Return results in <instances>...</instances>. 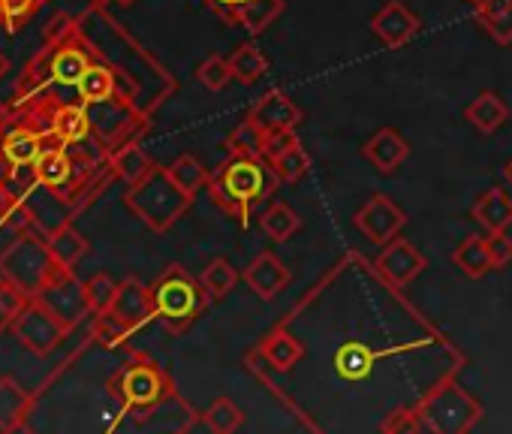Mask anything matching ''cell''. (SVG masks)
Returning a JSON list of instances; mask_svg holds the SVG:
<instances>
[{
  "label": "cell",
  "mask_w": 512,
  "mask_h": 434,
  "mask_svg": "<svg viewBox=\"0 0 512 434\" xmlns=\"http://www.w3.org/2000/svg\"><path fill=\"white\" fill-rule=\"evenodd\" d=\"M103 314H112L124 329H139L142 323H148L154 317V302H151V287H145L142 281L136 278H124L118 284V293L109 305V311Z\"/></svg>",
  "instance_id": "cell-13"
},
{
  "label": "cell",
  "mask_w": 512,
  "mask_h": 434,
  "mask_svg": "<svg viewBox=\"0 0 512 434\" xmlns=\"http://www.w3.org/2000/svg\"><path fill=\"white\" fill-rule=\"evenodd\" d=\"M425 266H428L425 254L407 239H392L389 245H383V251L377 257V272L392 287H407L410 281H416L425 272Z\"/></svg>",
  "instance_id": "cell-11"
},
{
  "label": "cell",
  "mask_w": 512,
  "mask_h": 434,
  "mask_svg": "<svg viewBox=\"0 0 512 434\" xmlns=\"http://www.w3.org/2000/svg\"><path fill=\"white\" fill-rule=\"evenodd\" d=\"M260 227H263V233H266L269 239L287 242V239H293V236L302 230V217H299L287 202H272V205L263 211V217H260Z\"/></svg>",
  "instance_id": "cell-24"
},
{
  "label": "cell",
  "mask_w": 512,
  "mask_h": 434,
  "mask_svg": "<svg viewBox=\"0 0 512 434\" xmlns=\"http://www.w3.org/2000/svg\"><path fill=\"white\" fill-rule=\"evenodd\" d=\"M34 172H37L40 184L61 187L70 178L73 166H70V157L64 154V148H43L40 157L34 160Z\"/></svg>",
  "instance_id": "cell-28"
},
{
  "label": "cell",
  "mask_w": 512,
  "mask_h": 434,
  "mask_svg": "<svg viewBox=\"0 0 512 434\" xmlns=\"http://www.w3.org/2000/svg\"><path fill=\"white\" fill-rule=\"evenodd\" d=\"M25 305H28V296H25L16 284H10L7 278H0V329L13 326L16 314H19Z\"/></svg>",
  "instance_id": "cell-37"
},
{
  "label": "cell",
  "mask_w": 512,
  "mask_h": 434,
  "mask_svg": "<svg viewBox=\"0 0 512 434\" xmlns=\"http://www.w3.org/2000/svg\"><path fill=\"white\" fill-rule=\"evenodd\" d=\"M404 224H407L404 211L386 193H374L365 202V208L356 214V230L374 245H389L392 239H398Z\"/></svg>",
  "instance_id": "cell-9"
},
{
  "label": "cell",
  "mask_w": 512,
  "mask_h": 434,
  "mask_svg": "<svg viewBox=\"0 0 512 434\" xmlns=\"http://www.w3.org/2000/svg\"><path fill=\"white\" fill-rule=\"evenodd\" d=\"M115 4H121V7H133L136 0H115Z\"/></svg>",
  "instance_id": "cell-50"
},
{
  "label": "cell",
  "mask_w": 512,
  "mask_h": 434,
  "mask_svg": "<svg viewBox=\"0 0 512 434\" xmlns=\"http://www.w3.org/2000/svg\"><path fill=\"white\" fill-rule=\"evenodd\" d=\"M166 169H169L172 181H175L187 196H196V193H199L202 187H208V181H211V175L205 172V166H202L193 154L175 157V163L166 166Z\"/></svg>",
  "instance_id": "cell-29"
},
{
  "label": "cell",
  "mask_w": 512,
  "mask_h": 434,
  "mask_svg": "<svg viewBox=\"0 0 512 434\" xmlns=\"http://www.w3.org/2000/svg\"><path fill=\"white\" fill-rule=\"evenodd\" d=\"M124 202L148 230L166 233L181 221V214L190 208L193 196H187L172 181L169 169L154 166L142 181L130 184V190L124 193Z\"/></svg>",
  "instance_id": "cell-2"
},
{
  "label": "cell",
  "mask_w": 512,
  "mask_h": 434,
  "mask_svg": "<svg viewBox=\"0 0 512 434\" xmlns=\"http://www.w3.org/2000/svg\"><path fill=\"white\" fill-rule=\"evenodd\" d=\"M407 151H410L407 139H404L398 130H392V127L377 130V133L365 142V148H362L365 160H368L374 169L386 172V175L395 172V169L407 160Z\"/></svg>",
  "instance_id": "cell-16"
},
{
  "label": "cell",
  "mask_w": 512,
  "mask_h": 434,
  "mask_svg": "<svg viewBox=\"0 0 512 434\" xmlns=\"http://www.w3.org/2000/svg\"><path fill=\"white\" fill-rule=\"evenodd\" d=\"M43 308H49L64 326H76L82 323L88 314H91V302H88V293H85V284L76 281L73 269H61L37 296H34Z\"/></svg>",
  "instance_id": "cell-8"
},
{
  "label": "cell",
  "mask_w": 512,
  "mask_h": 434,
  "mask_svg": "<svg viewBox=\"0 0 512 434\" xmlns=\"http://www.w3.org/2000/svg\"><path fill=\"white\" fill-rule=\"evenodd\" d=\"M196 79L202 88L208 91H223L229 82H232V67H229V58H220V55H208L199 70H196Z\"/></svg>",
  "instance_id": "cell-35"
},
{
  "label": "cell",
  "mask_w": 512,
  "mask_h": 434,
  "mask_svg": "<svg viewBox=\"0 0 512 434\" xmlns=\"http://www.w3.org/2000/svg\"><path fill=\"white\" fill-rule=\"evenodd\" d=\"M112 169L118 178H124L127 184H136L142 181L151 169H154V160L145 154V148L139 145H124L112 154Z\"/></svg>",
  "instance_id": "cell-26"
},
{
  "label": "cell",
  "mask_w": 512,
  "mask_h": 434,
  "mask_svg": "<svg viewBox=\"0 0 512 434\" xmlns=\"http://www.w3.org/2000/svg\"><path fill=\"white\" fill-rule=\"evenodd\" d=\"M154 317L163 320L169 332H184L190 323L202 317L211 296L205 293L202 281H196L184 266H169L151 287Z\"/></svg>",
  "instance_id": "cell-3"
},
{
  "label": "cell",
  "mask_w": 512,
  "mask_h": 434,
  "mask_svg": "<svg viewBox=\"0 0 512 434\" xmlns=\"http://www.w3.org/2000/svg\"><path fill=\"white\" fill-rule=\"evenodd\" d=\"M202 422L217 431V434H232L244 425V410L232 401V398H217L211 401V407L202 413Z\"/></svg>",
  "instance_id": "cell-32"
},
{
  "label": "cell",
  "mask_w": 512,
  "mask_h": 434,
  "mask_svg": "<svg viewBox=\"0 0 512 434\" xmlns=\"http://www.w3.org/2000/svg\"><path fill=\"white\" fill-rule=\"evenodd\" d=\"M470 217L485 233H506L512 227V196L503 187H488L476 196Z\"/></svg>",
  "instance_id": "cell-15"
},
{
  "label": "cell",
  "mask_w": 512,
  "mask_h": 434,
  "mask_svg": "<svg viewBox=\"0 0 512 434\" xmlns=\"http://www.w3.org/2000/svg\"><path fill=\"white\" fill-rule=\"evenodd\" d=\"M488 248H491L494 269H506L512 263V239L506 233H488Z\"/></svg>",
  "instance_id": "cell-42"
},
{
  "label": "cell",
  "mask_w": 512,
  "mask_h": 434,
  "mask_svg": "<svg viewBox=\"0 0 512 434\" xmlns=\"http://www.w3.org/2000/svg\"><path fill=\"white\" fill-rule=\"evenodd\" d=\"M94 7H106V4H112V0H91Z\"/></svg>",
  "instance_id": "cell-49"
},
{
  "label": "cell",
  "mask_w": 512,
  "mask_h": 434,
  "mask_svg": "<svg viewBox=\"0 0 512 434\" xmlns=\"http://www.w3.org/2000/svg\"><path fill=\"white\" fill-rule=\"evenodd\" d=\"M374 365H377V353L368 344H362V341H350V344H344L335 353V371L344 380H350V383L368 380L371 371H374Z\"/></svg>",
  "instance_id": "cell-19"
},
{
  "label": "cell",
  "mask_w": 512,
  "mask_h": 434,
  "mask_svg": "<svg viewBox=\"0 0 512 434\" xmlns=\"http://www.w3.org/2000/svg\"><path fill=\"white\" fill-rule=\"evenodd\" d=\"M10 70V61H7V55L4 52H0V76H4Z\"/></svg>",
  "instance_id": "cell-47"
},
{
  "label": "cell",
  "mask_w": 512,
  "mask_h": 434,
  "mask_svg": "<svg viewBox=\"0 0 512 434\" xmlns=\"http://www.w3.org/2000/svg\"><path fill=\"white\" fill-rule=\"evenodd\" d=\"M85 293H88L91 311H94V314H103V311H109V305H112V299H115V293H118V284H115L106 272H100V275H94V278L85 284Z\"/></svg>",
  "instance_id": "cell-38"
},
{
  "label": "cell",
  "mask_w": 512,
  "mask_h": 434,
  "mask_svg": "<svg viewBox=\"0 0 512 434\" xmlns=\"http://www.w3.org/2000/svg\"><path fill=\"white\" fill-rule=\"evenodd\" d=\"M13 335L37 356H49L70 332V326H64L49 308H43L37 299H28V305L16 314L13 320Z\"/></svg>",
  "instance_id": "cell-7"
},
{
  "label": "cell",
  "mask_w": 512,
  "mask_h": 434,
  "mask_svg": "<svg viewBox=\"0 0 512 434\" xmlns=\"http://www.w3.org/2000/svg\"><path fill=\"white\" fill-rule=\"evenodd\" d=\"M244 284L263 302H272L290 284V269L272 251H263V254H256L253 263L244 269Z\"/></svg>",
  "instance_id": "cell-14"
},
{
  "label": "cell",
  "mask_w": 512,
  "mask_h": 434,
  "mask_svg": "<svg viewBox=\"0 0 512 434\" xmlns=\"http://www.w3.org/2000/svg\"><path fill=\"white\" fill-rule=\"evenodd\" d=\"M284 0H247L238 13V28H244L247 34H263L281 13H284Z\"/></svg>",
  "instance_id": "cell-25"
},
{
  "label": "cell",
  "mask_w": 512,
  "mask_h": 434,
  "mask_svg": "<svg viewBox=\"0 0 512 434\" xmlns=\"http://www.w3.org/2000/svg\"><path fill=\"white\" fill-rule=\"evenodd\" d=\"M416 413L425 425V431H440V434H461L470 431L479 416H482V404L455 383V377H443L440 383H434L422 401L416 404Z\"/></svg>",
  "instance_id": "cell-4"
},
{
  "label": "cell",
  "mask_w": 512,
  "mask_h": 434,
  "mask_svg": "<svg viewBox=\"0 0 512 434\" xmlns=\"http://www.w3.org/2000/svg\"><path fill=\"white\" fill-rule=\"evenodd\" d=\"M34 395L13 377H0V431H19L31 413Z\"/></svg>",
  "instance_id": "cell-17"
},
{
  "label": "cell",
  "mask_w": 512,
  "mask_h": 434,
  "mask_svg": "<svg viewBox=\"0 0 512 434\" xmlns=\"http://www.w3.org/2000/svg\"><path fill=\"white\" fill-rule=\"evenodd\" d=\"M46 245L52 251V257L58 260L61 269H73L85 254H88V239L82 233H76L70 224H61L55 227L49 236H46Z\"/></svg>",
  "instance_id": "cell-22"
},
{
  "label": "cell",
  "mask_w": 512,
  "mask_h": 434,
  "mask_svg": "<svg viewBox=\"0 0 512 434\" xmlns=\"http://www.w3.org/2000/svg\"><path fill=\"white\" fill-rule=\"evenodd\" d=\"M272 169H275L278 181H284V184H296V181H302V178L311 172V154L302 148V142H293L281 157H275V160H272Z\"/></svg>",
  "instance_id": "cell-31"
},
{
  "label": "cell",
  "mask_w": 512,
  "mask_h": 434,
  "mask_svg": "<svg viewBox=\"0 0 512 434\" xmlns=\"http://www.w3.org/2000/svg\"><path fill=\"white\" fill-rule=\"evenodd\" d=\"M199 281H202L205 293L211 296V302H220V299H226V296L232 293V287L238 284V272H235V266H232L229 260L217 257V260H211V263L202 269Z\"/></svg>",
  "instance_id": "cell-27"
},
{
  "label": "cell",
  "mask_w": 512,
  "mask_h": 434,
  "mask_svg": "<svg viewBox=\"0 0 512 434\" xmlns=\"http://www.w3.org/2000/svg\"><path fill=\"white\" fill-rule=\"evenodd\" d=\"M470 4H473L476 19H479V25H482V22H488V19L500 16V13H506V10L512 7V0H470Z\"/></svg>",
  "instance_id": "cell-44"
},
{
  "label": "cell",
  "mask_w": 512,
  "mask_h": 434,
  "mask_svg": "<svg viewBox=\"0 0 512 434\" xmlns=\"http://www.w3.org/2000/svg\"><path fill=\"white\" fill-rule=\"evenodd\" d=\"M263 353H266V359H269V365H272L275 371H290V368H296V365L302 362L305 347H302V341H299L293 332L275 329V332L266 338Z\"/></svg>",
  "instance_id": "cell-23"
},
{
  "label": "cell",
  "mask_w": 512,
  "mask_h": 434,
  "mask_svg": "<svg viewBox=\"0 0 512 434\" xmlns=\"http://www.w3.org/2000/svg\"><path fill=\"white\" fill-rule=\"evenodd\" d=\"M67 28H70V19L67 16H55L49 22V31H46V43H55L61 34H67Z\"/></svg>",
  "instance_id": "cell-46"
},
{
  "label": "cell",
  "mask_w": 512,
  "mask_h": 434,
  "mask_svg": "<svg viewBox=\"0 0 512 434\" xmlns=\"http://www.w3.org/2000/svg\"><path fill=\"white\" fill-rule=\"evenodd\" d=\"M226 160L208 181V193L214 205L226 214H232L235 221L247 230V221L253 208L260 205L266 196H272L278 175L272 163H266L260 154L241 151V148H226Z\"/></svg>",
  "instance_id": "cell-1"
},
{
  "label": "cell",
  "mask_w": 512,
  "mask_h": 434,
  "mask_svg": "<svg viewBox=\"0 0 512 434\" xmlns=\"http://www.w3.org/2000/svg\"><path fill=\"white\" fill-rule=\"evenodd\" d=\"M79 94L85 103H106L115 94V76L103 67H88V73L79 82Z\"/></svg>",
  "instance_id": "cell-33"
},
{
  "label": "cell",
  "mask_w": 512,
  "mask_h": 434,
  "mask_svg": "<svg viewBox=\"0 0 512 434\" xmlns=\"http://www.w3.org/2000/svg\"><path fill=\"white\" fill-rule=\"evenodd\" d=\"M202 4H205L217 19H223L226 25H235V28H238V13H241V7L247 4V0H202Z\"/></svg>",
  "instance_id": "cell-43"
},
{
  "label": "cell",
  "mask_w": 512,
  "mask_h": 434,
  "mask_svg": "<svg viewBox=\"0 0 512 434\" xmlns=\"http://www.w3.org/2000/svg\"><path fill=\"white\" fill-rule=\"evenodd\" d=\"M88 73V58L76 49H67V52H58L55 64H52V76L64 85H79L82 76Z\"/></svg>",
  "instance_id": "cell-36"
},
{
  "label": "cell",
  "mask_w": 512,
  "mask_h": 434,
  "mask_svg": "<svg viewBox=\"0 0 512 434\" xmlns=\"http://www.w3.org/2000/svg\"><path fill=\"white\" fill-rule=\"evenodd\" d=\"M503 175H506V181H509V184H512V160H509V163H506V166H503Z\"/></svg>",
  "instance_id": "cell-48"
},
{
  "label": "cell",
  "mask_w": 512,
  "mask_h": 434,
  "mask_svg": "<svg viewBox=\"0 0 512 434\" xmlns=\"http://www.w3.org/2000/svg\"><path fill=\"white\" fill-rule=\"evenodd\" d=\"M229 67H232V79L241 85H256L266 73H269V58L263 55V49L256 43H241L232 55H229Z\"/></svg>",
  "instance_id": "cell-20"
},
{
  "label": "cell",
  "mask_w": 512,
  "mask_h": 434,
  "mask_svg": "<svg viewBox=\"0 0 512 434\" xmlns=\"http://www.w3.org/2000/svg\"><path fill=\"white\" fill-rule=\"evenodd\" d=\"M452 263L455 269H461V275L479 281L488 272H494V260H491V248H488V236H467L455 251H452Z\"/></svg>",
  "instance_id": "cell-18"
},
{
  "label": "cell",
  "mask_w": 512,
  "mask_h": 434,
  "mask_svg": "<svg viewBox=\"0 0 512 434\" xmlns=\"http://www.w3.org/2000/svg\"><path fill=\"white\" fill-rule=\"evenodd\" d=\"M371 31L374 37L389 46V49H401L407 46L419 31H422V22L413 10H407L401 0H389V4H383L374 19H371Z\"/></svg>",
  "instance_id": "cell-12"
},
{
  "label": "cell",
  "mask_w": 512,
  "mask_h": 434,
  "mask_svg": "<svg viewBox=\"0 0 512 434\" xmlns=\"http://www.w3.org/2000/svg\"><path fill=\"white\" fill-rule=\"evenodd\" d=\"M296 139V130H269V133H260V157L266 163H272L275 157H281Z\"/></svg>",
  "instance_id": "cell-39"
},
{
  "label": "cell",
  "mask_w": 512,
  "mask_h": 434,
  "mask_svg": "<svg viewBox=\"0 0 512 434\" xmlns=\"http://www.w3.org/2000/svg\"><path fill=\"white\" fill-rule=\"evenodd\" d=\"M109 389L130 410H154L175 392L166 371L160 365H154L151 359H136L127 368H121L118 377L109 383Z\"/></svg>",
  "instance_id": "cell-6"
},
{
  "label": "cell",
  "mask_w": 512,
  "mask_h": 434,
  "mask_svg": "<svg viewBox=\"0 0 512 434\" xmlns=\"http://www.w3.org/2000/svg\"><path fill=\"white\" fill-rule=\"evenodd\" d=\"M383 431H404V434H413V431H425L416 407H398L395 413H389V419H383L380 425Z\"/></svg>",
  "instance_id": "cell-40"
},
{
  "label": "cell",
  "mask_w": 512,
  "mask_h": 434,
  "mask_svg": "<svg viewBox=\"0 0 512 434\" xmlns=\"http://www.w3.org/2000/svg\"><path fill=\"white\" fill-rule=\"evenodd\" d=\"M58 272H61V266L52 257L49 245L40 239H31V236L16 239L4 254H0V278L16 284L28 299H34Z\"/></svg>",
  "instance_id": "cell-5"
},
{
  "label": "cell",
  "mask_w": 512,
  "mask_h": 434,
  "mask_svg": "<svg viewBox=\"0 0 512 434\" xmlns=\"http://www.w3.org/2000/svg\"><path fill=\"white\" fill-rule=\"evenodd\" d=\"M467 121L479 130V133H494L506 118H509V106L503 103V97L500 94H494V91H485V94H479L470 106H467Z\"/></svg>",
  "instance_id": "cell-21"
},
{
  "label": "cell",
  "mask_w": 512,
  "mask_h": 434,
  "mask_svg": "<svg viewBox=\"0 0 512 434\" xmlns=\"http://www.w3.org/2000/svg\"><path fill=\"white\" fill-rule=\"evenodd\" d=\"M40 136L37 133H31V130H16V133H10L7 136V142H4V157L10 160V163H16V166H22V163H34L37 157H40Z\"/></svg>",
  "instance_id": "cell-34"
},
{
  "label": "cell",
  "mask_w": 512,
  "mask_h": 434,
  "mask_svg": "<svg viewBox=\"0 0 512 434\" xmlns=\"http://www.w3.org/2000/svg\"><path fill=\"white\" fill-rule=\"evenodd\" d=\"M482 28L488 31V37H491L494 43L509 46V43H512V7H509L506 13H500V16H494V19L482 22Z\"/></svg>",
  "instance_id": "cell-41"
},
{
  "label": "cell",
  "mask_w": 512,
  "mask_h": 434,
  "mask_svg": "<svg viewBox=\"0 0 512 434\" xmlns=\"http://www.w3.org/2000/svg\"><path fill=\"white\" fill-rule=\"evenodd\" d=\"M91 130V121H88V112L79 109V106H64L55 112L52 118V133L67 145V142H82Z\"/></svg>",
  "instance_id": "cell-30"
},
{
  "label": "cell",
  "mask_w": 512,
  "mask_h": 434,
  "mask_svg": "<svg viewBox=\"0 0 512 434\" xmlns=\"http://www.w3.org/2000/svg\"><path fill=\"white\" fill-rule=\"evenodd\" d=\"M302 118H305V112L281 88L263 94L260 100L250 106V112L244 115V121L250 127H256L260 133H269V130H296L302 124Z\"/></svg>",
  "instance_id": "cell-10"
},
{
  "label": "cell",
  "mask_w": 512,
  "mask_h": 434,
  "mask_svg": "<svg viewBox=\"0 0 512 434\" xmlns=\"http://www.w3.org/2000/svg\"><path fill=\"white\" fill-rule=\"evenodd\" d=\"M0 7H4V13H7L10 22H19L22 16H28L31 0H0Z\"/></svg>",
  "instance_id": "cell-45"
}]
</instances>
